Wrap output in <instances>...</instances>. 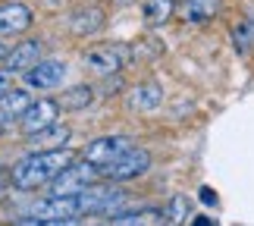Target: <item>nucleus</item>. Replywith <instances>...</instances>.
<instances>
[{"instance_id": "obj_27", "label": "nucleus", "mask_w": 254, "mask_h": 226, "mask_svg": "<svg viewBox=\"0 0 254 226\" xmlns=\"http://www.w3.org/2000/svg\"><path fill=\"white\" fill-rule=\"evenodd\" d=\"M120 3H129V0H120Z\"/></svg>"}, {"instance_id": "obj_9", "label": "nucleus", "mask_w": 254, "mask_h": 226, "mask_svg": "<svg viewBox=\"0 0 254 226\" xmlns=\"http://www.w3.org/2000/svg\"><path fill=\"white\" fill-rule=\"evenodd\" d=\"M32 22H35L32 9H28L25 3H19V0L0 6V35H3V38L28 32V28H32Z\"/></svg>"}, {"instance_id": "obj_20", "label": "nucleus", "mask_w": 254, "mask_h": 226, "mask_svg": "<svg viewBox=\"0 0 254 226\" xmlns=\"http://www.w3.org/2000/svg\"><path fill=\"white\" fill-rule=\"evenodd\" d=\"M232 38H236V44H239V47H248V44H254V16H248L242 25H236V32H232Z\"/></svg>"}, {"instance_id": "obj_18", "label": "nucleus", "mask_w": 254, "mask_h": 226, "mask_svg": "<svg viewBox=\"0 0 254 226\" xmlns=\"http://www.w3.org/2000/svg\"><path fill=\"white\" fill-rule=\"evenodd\" d=\"M94 101V88L91 85H75L69 94H63V110H82Z\"/></svg>"}, {"instance_id": "obj_2", "label": "nucleus", "mask_w": 254, "mask_h": 226, "mask_svg": "<svg viewBox=\"0 0 254 226\" xmlns=\"http://www.w3.org/2000/svg\"><path fill=\"white\" fill-rule=\"evenodd\" d=\"M79 208L82 217H107V214H120L126 208V192L116 185H88L79 192Z\"/></svg>"}, {"instance_id": "obj_23", "label": "nucleus", "mask_w": 254, "mask_h": 226, "mask_svg": "<svg viewBox=\"0 0 254 226\" xmlns=\"http://www.w3.org/2000/svg\"><path fill=\"white\" fill-rule=\"evenodd\" d=\"M13 120H16V116H9L6 110H0V135H3V132L9 129V123H13Z\"/></svg>"}, {"instance_id": "obj_16", "label": "nucleus", "mask_w": 254, "mask_h": 226, "mask_svg": "<svg viewBox=\"0 0 254 226\" xmlns=\"http://www.w3.org/2000/svg\"><path fill=\"white\" fill-rule=\"evenodd\" d=\"M104 25V16H101V9H82L79 16H72V32L75 35H94L97 28Z\"/></svg>"}, {"instance_id": "obj_7", "label": "nucleus", "mask_w": 254, "mask_h": 226, "mask_svg": "<svg viewBox=\"0 0 254 226\" xmlns=\"http://www.w3.org/2000/svg\"><path fill=\"white\" fill-rule=\"evenodd\" d=\"M129 148H135V145L129 139H123V135H107V139H97L85 148V160L97 166V173L104 170V166H110L116 157H123Z\"/></svg>"}, {"instance_id": "obj_15", "label": "nucleus", "mask_w": 254, "mask_h": 226, "mask_svg": "<svg viewBox=\"0 0 254 226\" xmlns=\"http://www.w3.org/2000/svg\"><path fill=\"white\" fill-rule=\"evenodd\" d=\"M28 107H32V97H28L25 88H13V91H6L0 97V110H6L9 116H22Z\"/></svg>"}, {"instance_id": "obj_11", "label": "nucleus", "mask_w": 254, "mask_h": 226, "mask_svg": "<svg viewBox=\"0 0 254 226\" xmlns=\"http://www.w3.org/2000/svg\"><path fill=\"white\" fill-rule=\"evenodd\" d=\"M41 63V44L38 41H19L13 51L6 54V60H3V70L9 73H28V70H35V66Z\"/></svg>"}, {"instance_id": "obj_26", "label": "nucleus", "mask_w": 254, "mask_h": 226, "mask_svg": "<svg viewBox=\"0 0 254 226\" xmlns=\"http://www.w3.org/2000/svg\"><path fill=\"white\" fill-rule=\"evenodd\" d=\"M6 54H9V51L3 47V41H0V60H6Z\"/></svg>"}, {"instance_id": "obj_8", "label": "nucleus", "mask_w": 254, "mask_h": 226, "mask_svg": "<svg viewBox=\"0 0 254 226\" xmlns=\"http://www.w3.org/2000/svg\"><path fill=\"white\" fill-rule=\"evenodd\" d=\"M126 63V47H113V44H101V47H91V51L85 54V70H91L94 75H113L120 73Z\"/></svg>"}, {"instance_id": "obj_5", "label": "nucleus", "mask_w": 254, "mask_h": 226, "mask_svg": "<svg viewBox=\"0 0 254 226\" xmlns=\"http://www.w3.org/2000/svg\"><path fill=\"white\" fill-rule=\"evenodd\" d=\"M32 217H41V220H72V217H82V208H79V195H47L38 204H32Z\"/></svg>"}, {"instance_id": "obj_3", "label": "nucleus", "mask_w": 254, "mask_h": 226, "mask_svg": "<svg viewBox=\"0 0 254 226\" xmlns=\"http://www.w3.org/2000/svg\"><path fill=\"white\" fill-rule=\"evenodd\" d=\"M94 179H101V173H97L94 163H88V160H72V163L51 182V195H79V192L88 189V185H94Z\"/></svg>"}, {"instance_id": "obj_22", "label": "nucleus", "mask_w": 254, "mask_h": 226, "mask_svg": "<svg viewBox=\"0 0 254 226\" xmlns=\"http://www.w3.org/2000/svg\"><path fill=\"white\" fill-rule=\"evenodd\" d=\"M6 91H13V73H9V70H0V97H3Z\"/></svg>"}, {"instance_id": "obj_24", "label": "nucleus", "mask_w": 254, "mask_h": 226, "mask_svg": "<svg viewBox=\"0 0 254 226\" xmlns=\"http://www.w3.org/2000/svg\"><path fill=\"white\" fill-rule=\"evenodd\" d=\"M201 198H204V201H207V204H213V201H217V195H213L210 189H201Z\"/></svg>"}, {"instance_id": "obj_1", "label": "nucleus", "mask_w": 254, "mask_h": 226, "mask_svg": "<svg viewBox=\"0 0 254 226\" xmlns=\"http://www.w3.org/2000/svg\"><path fill=\"white\" fill-rule=\"evenodd\" d=\"M75 160V154L69 148H54V151H35V154H28L22 157L13 170H9V179H13L16 189H38V185H47V182H54L57 176H60L66 166H69Z\"/></svg>"}, {"instance_id": "obj_14", "label": "nucleus", "mask_w": 254, "mask_h": 226, "mask_svg": "<svg viewBox=\"0 0 254 226\" xmlns=\"http://www.w3.org/2000/svg\"><path fill=\"white\" fill-rule=\"evenodd\" d=\"M141 13H144V22L163 25L170 16H176V0H144Z\"/></svg>"}, {"instance_id": "obj_17", "label": "nucleus", "mask_w": 254, "mask_h": 226, "mask_svg": "<svg viewBox=\"0 0 254 226\" xmlns=\"http://www.w3.org/2000/svg\"><path fill=\"white\" fill-rule=\"evenodd\" d=\"M185 220H189V198L176 195V198H170L167 208H163V226H182Z\"/></svg>"}, {"instance_id": "obj_19", "label": "nucleus", "mask_w": 254, "mask_h": 226, "mask_svg": "<svg viewBox=\"0 0 254 226\" xmlns=\"http://www.w3.org/2000/svg\"><path fill=\"white\" fill-rule=\"evenodd\" d=\"M163 101V91L157 85H144V88H138L135 91V97H132V104L135 107H141V110H151V107H157Z\"/></svg>"}, {"instance_id": "obj_13", "label": "nucleus", "mask_w": 254, "mask_h": 226, "mask_svg": "<svg viewBox=\"0 0 254 226\" xmlns=\"http://www.w3.org/2000/svg\"><path fill=\"white\" fill-rule=\"evenodd\" d=\"M66 142H69V126H63V123H54L51 129H44V132L32 135V145H35L38 151H54V148H66Z\"/></svg>"}, {"instance_id": "obj_4", "label": "nucleus", "mask_w": 254, "mask_h": 226, "mask_svg": "<svg viewBox=\"0 0 254 226\" xmlns=\"http://www.w3.org/2000/svg\"><path fill=\"white\" fill-rule=\"evenodd\" d=\"M151 170V154L144 148H129L123 157H116L110 166L101 170V179H110V182H126V179H135V176L148 173Z\"/></svg>"}, {"instance_id": "obj_6", "label": "nucleus", "mask_w": 254, "mask_h": 226, "mask_svg": "<svg viewBox=\"0 0 254 226\" xmlns=\"http://www.w3.org/2000/svg\"><path fill=\"white\" fill-rule=\"evenodd\" d=\"M57 113H60V104L51 101V97H41V101H32V107L19 116V129H22L28 139L44 129H51L57 123Z\"/></svg>"}, {"instance_id": "obj_12", "label": "nucleus", "mask_w": 254, "mask_h": 226, "mask_svg": "<svg viewBox=\"0 0 254 226\" xmlns=\"http://www.w3.org/2000/svg\"><path fill=\"white\" fill-rule=\"evenodd\" d=\"M220 9V0H182L179 16L185 22H210Z\"/></svg>"}, {"instance_id": "obj_25", "label": "nucleus", "mask_w": 254, "mask_h": 226, "mask_svg": "<svg viewBox=\"0 0 254 226\" xmlns=\"http://www.w3.org/2000/svg\"><path fill=\"white\" fill-rule=\"evenodd\" d=\"M116 226H138V223H132V220H126V217H120V223Z\"/></svg>"}, {"instance_id": "obj_10", "label": "nucleus", "mask_w": 254, "mask_h": 226, "mask_svg": "<svg viewBox=\"0 0 254 226\" xmlns=\"http://www.w3.org/2000/svg\"><path fill=\"white\" fill-rule=\"evenodd\" d=\"M63 78H66V63L63 60H41L35 70L25 73V82L32 88H38V91H51V88L63 85Z\"/></svg>"}, {"instance_id": "obj_21", "label": "nucleus", "mask_w": 254, "mask_h": 226, "mask_svg": "<svg viewBox=\"0 0 254 226\" xmlns=\"http://www.w3.org/2000/svg\"><path fill=\"white\" fill-rule=\"evenodd\" d=\"M13 226H85L82 217H72V220H41V217H25V220H19Z\"/></svg>"}]
</instances>
